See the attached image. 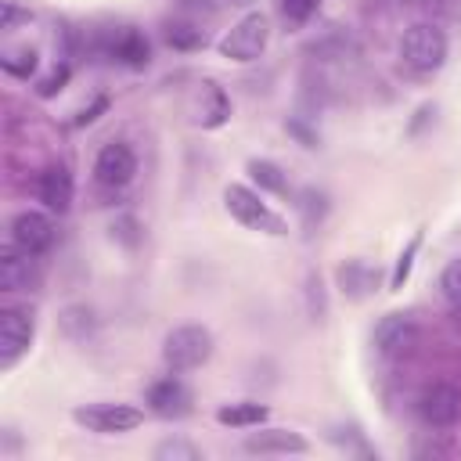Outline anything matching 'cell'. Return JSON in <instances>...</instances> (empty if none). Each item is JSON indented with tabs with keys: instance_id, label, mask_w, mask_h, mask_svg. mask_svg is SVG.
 <instances>
[{
	"instance_id": "cell-1",
	"label": "cell",
	"mask_w": 461,
	"mask_h": 461,
	"mask_svg": "<svg viewBox=\"0 0 461 461\" xmlns=\"http://www.w3.org/2000/svg\"><path fill=\"white\" fill-rule=\"evenodd\" d=\"M447 54H450V40H447V32L436 22H414L400 36V58H403V65L414 68V72H421V76L443 68Z\"/></svg>"
},
{
	"instance_id": "cell-2",
	"label": "cell",
	"mask_w": 461,
	"mask_h": 461,
	"mask_svg": "<svg viewBox=\"0 0 461 461\" xmlns=\"http://www.w3.org/2000/svg\"><path fill=\"white\" fill-rule=\"evenodd\" d=\"M212 357V331L202 324H180L162 342V360L169 371H194Z\"/></svg>"
},
{
	"instance_id": "cell-3",
	"label": "cell",
	"mask_w": 461,
	"mask_h": 461,
	"mask_svg": "<svg viewBox=\"0 0 461 461\" xmlns=\"http://www.w3.org/2000/svg\"><path fill=\"white\" fill-rule=\"evenodd\" d=\"M267 40H270V22L263 11H249L241 22H234L223 36H220V54L230 58V61H256L263 50H267Z\"/></svg>"
},
{
	"instance_id": "cell-4",
	"label": "cell",
	"mask_w": 461,
	"mask_h": 461,
	"mask_svg": "<svg viewBox=\"0 0 461 461\" xmlns=\"http://www.w3.org/2000/svg\"><path fill=\"white\" fill-rule=\"evenodd\" d=\"M223 205H227V212H230L241 227H249V230L285 234V220H281L267 202H259V194H256L252 187H245V184H230V187L223 191Z\"/></svg>"
},
{
	"instance_id": "cell-5",
	"label": "cell",
	"mask_w": 461,
	"mask_h": 461,
	"mask_svg": "<svg viewBox=\"0 0 461 461\" xmlns=\"http://www.w3.org/2000/svg\"><path fill=\"white\" fill-rule=\"evenodd\" d=\"M72 421L83 425L86 432L119 436V432H133L144 421V411L133 403H83L72 411Z\"/></svg>"
},
{
	"instance_id": "cell-6",
	"label": "cell",
	"mask_w": 461,
	"mask_h": 461,
	"mask_svg": "<svg viewBox=\"0 0 461 461\" xmlns=\"http://www.w3.org/2000/svg\"><path fill=\"white\" fill-rule=\"evenodd\" d=\"M29 342H32V313L18 306L0 310V367L4 371H11L29 353Z\"/></svg>"
},
{
	"instance_id": "cell-7",
	"label": "cell",
	"mask_w": 461,
	"mask_h": 461,
	"mask_svg": "<svg viewBox=\"0 0 461 461\" xmlns=\"http://www.w3.org/2000/svg\"><path fill=\"white\" fill-rule=\"evenodd\" d=\"M94 176L104 187H126L137 176V155H133V148L126 140L104 144L97 151V158H94Z\"/></svg>"
},
{
	"instance_id": "cell-8",
	"label": "cell",
	"mask_w": 461,
	"mask_h": 461,
	"mask_svg": "<svg viewBox=\"0 0 461 461\" xmlns=\"http://www.w3.org/2000/svg\"><path fill=\"white\" fill-rule=\"evenodd\" d=\"M418 346V324L407 313H385L375 324V349L382 357H407Z\"/></svg>"
},
{
	"instance_id": "cell-9",
	"label": "cell",
	"mask_w": 461,
	"mask_h": 461,
	"mask_svg": "<svg viewBox=\"0 0 461 461\" xmlns=\"http://www.w3.org/2000/svg\"><path fill=\"white\" fill-rule=\"evenodd\" d=\"M418 411H421V418H425L432 429H450V425L461 418V389L450 385V382H432V385L421 393Z\"/></svg>"
},
{
	"instance_id": "cell-10",
	"label": "cell",
	"mask_w": 461,
	"mask_h": 461,
	"mask_svg": "<svg viewBox=\"0 0 461 461\" xmlns=\"http://www.w3.org/2000/svg\"><path fill=\"white\" fill-rule=\"evenodd\" d=\"M11 241L32 256L47 252L54 245V223L47 212H36V209H25L11 220Z\"/></svg>"
},
{
	"instance_id": "cell-11",
	"label": "cell",
	"mask_w": 461,
	"mask_h": 461,
	"mask_svg": "<svg viewBox=\"0 0 461 461\" xmlns=\"http://www.w3.org/2000/svg\"><path fill=\"white\" fill-rule=\"evenodd\" d=\"M36 281V267H32V252L18 249L14 241H7L0 249V288L4 292H29V285Z\"/></svg>"
},
{
	"instance_id": "cell-12",
	"label": "cell",
	"mask_w": 461,
	"mask_h": 461,
	"mask_svg": "<svg viewBox=\"0 0 461 461\" xmlns=\"http://www.w3.org/2000/svg\"><path fill=\"white\" fill-rule=\"evenodd\" d=\"M72 194H76V184H72V173H68L65 166H50V169L40 173V180H36V198H40L50 212H68Z\"/></svg>"
},
{
	"instance_id": "cell-13",
	"label": "cell",
	"mask_w": 461,
	"mask_h": 461,
	"mask_svg": "<svg viewBox=\"0 0 461 461\" xmlns=\"http://www.w3.org/2000/svg\"><path fill=\"white\" fill-rule=\"evenodd\" d=\"M148 403L162 418H184L191 411V393H187V385L180 378H162V382H155L148 389Z\"/></svg>"
},
{
	"instance_id": "cell-14",
	"label": "cell",
	"mask_w": 461,
	"mask_h": 461,
	"mask_svg": "<svg viewBox=\"0 0 461 461\" xmlns=\"http://www.w3.org/2000/svg\"><path fill=\"white\" fill-rule=\"evenodd\" d=\"M306 447L310 443L292 429H259V432L245 436L249 454H303Z\"/></svg>"
},
{
	"instance_id": "cell-15",
	"label": "cell",
	"mask_w": 461,
	"mask_h": 461,
	"mask_svg": "<svg viewBox=\"0 0 461 461\" xmlns=\"http://www.w3.org/2000/svg\"><path fill=\"white\" fill-rule=\"evenodd\" d=\"M267 407L263 403H252V400H241V403H223L216 411V421L220 425H230V429H256L267 421Z\"/></svg>"
},
{
	"instance_id": "cell-16",
	"label": "cell",
	"mask_w": 461,
	"mask_h": 461,
	"mask_svg": "<svg viewBox=\"0 0 461 461\" xmlns=\"http://www.w3.org/2000/svg\"><path fill=\"white\" fill-rule=\"evenodd\" d=\"M245 169L259 184V191H270V194H285L288 191V176H285V169L277 162H270V158H249Z\"/></svg>"
},
{
	"instance_id": "cell-17",
	"label": "cell",
	"mask_w": 461,
	"mask_h": 461,
	"mask_svg": "<svg viewBox=\"0 0 461 461\" xmlns=\"http://www.w3.org/2000/svg\"><path fill=\"white\" fill-rule=\"evenodd\" d=\"M339 285H342L346 295L364 299V295L371 292V285H375V270H371L364 259H349V263L339 270Z\"/></svg>"
},
{
	"instance_id": "cell-18",
	"label": "cell",
	"mask_w": 461,
	"mask_h": 461,
	"mask_svg": "<svg viewBox=\"0 0 461 461\" xmlns=\"http://www.w3.org/2000/svg\"><path fill=\"white\" fill-rule=\"evenodd\" d=\"M115 54H119L130 68H140V65H148L151 47H148V40H144L137 29H126V32L119 36V43H115Z\"/></svg>"
},
{
	"instance_id": "cell-19",
	"label": "cell",
	"mask_w": 461,
	"mask_h": 461,
	"mask_svg": "<svg viewBox=\"0 0 461 461\" xmlns=\"http://www.w3.org/2000/svg\"><path fill=\"white\" fill-rule=\"evenodd\" d=\"M418 249H421V234H414V238L407 241V249L396 256V267H393V277H389V292H400V288L407 285V277H411V267H414V256H418Z\"/></svg>"
},
{
	"instance_id": "cell-20",
	"label": "cell",
	"mask_w": 461,
	"mask_h": 461,
	"mask_svg": "<svg viewBox=\"0 0 461 461\" xmlns=\"http://www.w3.org/2000/svg\"><path fill=\"white\" fill-rule=\"evenodd\" d=\"M0 65H4V72H11V76H18V79H29L32 72H36V50H7L4 58H0Z\"/></svg>"
},
{
	"instance_id": "cell-21",
	"label": "cell",
	"mask_w": 461,
	"mask_h": 461,
	"mask_svg": "<svg viewBox=\"0 0 461 461\" xmlns=\"http://www.w3.org/2000/svg\"><path fill=\"white\" fill-rule=\"evenodd\" d=\"M439 292H443V299H447L450 306H461V256L443 267V274H439Z\"/></svg>"
},
{
	"instance_id": "cell-22",
	"label": "cell",
	"mask_w": 461,
	"mask_h": 461,
	"mask_svg": "<svg viewBox=\"0 0 461 461\" xmlns=\"http://www.w3.org/2000/svg\"><path fill=\"white\" fill-rule=\"evenodd\" d=\"M166 40H169V47H176V50H194V47H202V29H194V25H169L166 29Z\"/></svg>"
},
{
	"instance_id": "cell-23",
	"label": "cell",
	"mask_w": 461,
	"mask_h": 461,
	"mask_svg": "<svg viewBox=\"0 0 461 461\" xmlns=\"http://www.w3.org/2000/svg\"><path fill=\"white\" fill-rule=\"evenodd\" d=\"M155 457L158 461H198L202 454H198V447H191L184 439H166V443L155 447Z\"/></svg>"
},
{
	"instance_id": "cell-24",
	"label": "cell",
	"mask_w": 461,
	"mask_h": 461,
	"mask_svg": "<svg viewBox=\"0 0 461 461\" xmlns=\"http://www.w3.org/2000/svg\"><path fill=\"white\" fill-rule=\"evenodd\" d=\"M277 4H281V14L288 22H295V25H303L317 11V0H277Z\"/></svg>"
},
{
	"instance_id": "cell-25",
	"label": "cell",
	"mask_w": 461,
	"mask_h": 461,
	"mask_svg": "<svg viewBox=\"0 0 461 461\" xmlns=\"http://www.w3.org/2000/svg\"><path fill=\"white\" fill-rule=\"evenodd\" d=\"M18 18H29V11H22L14 0H4V22H0V29H14Z\"/></svg>"
},
{
	"instance_id": "cell-26",
	"label": "cell",
	"mask_w": 461,
	"mask_h": 461,
	"mask_svg": "<svg viewBox=\"0 0 461 461\" xmlns=\"http://www.w3.org/2000/svg\"><path fill=\"white\" fill-rule=\"evenodd\" d=\"M65 76H68V68H61V72H54L50 79H43V83L36 86V94H40V97H50V94H58V90H61V83H65Z\"/></svg>"
},
{
	"instance_id": "cell-27",
	"label": "cell",
	"mask_w": 461,
	"mask_h": 461,
	"mask_svg": "<svg viewBox=\"0 0 461 461\" xmlns=\"http://www.w3.org/2000/svg\"><path fill=\"white\" fill-rule=\"evenodd\" d=\"M104 108H108V97H97V101H94V104H90V108H86V112L76 119V126H86V122H94V119H97Z\"/></svg>"
}]
</instances>
